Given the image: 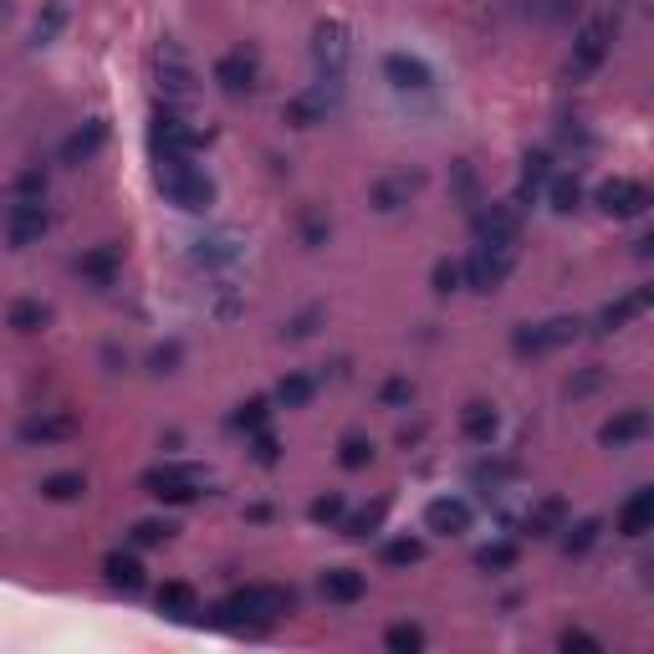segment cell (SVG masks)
Here are the masks:
<instances>
[{
	"instance_id": "cell-1",
	"label": "cell",
	"mask_w": 654,
	"mask_h": 654,
	"mask_svg": "<svg viewBox=\"0 0 654 654\" xmlns=\"http://www.w3.org/2000/svg\"><path fill=\"white\" fill-rule=\"evenodd\" d=\"M292 604H297L292 588L246 583V588H235L231 599H220L215 604V624H225V629H271L276 619L292 614Z\"/></svg>"
},
{
	"instance_id": "cell-2",
	"label": "cell",
	"mask_w": 654,
	"mask_h": 654,
	"mask_svg": "<svg viewBox=\"0 0 654 654\" xmlns=\"http://www.w3.org/2000/svg\"><path fill=\"white\" fill-rule=\"evenodd\" d=\"M153 77H159L164 108H195V98H200V72H195L189 51L180 47L174 36H159V47H153Z\"/></svg>"
},
{
	"instance_id": "cell-3",
	"label": "cell",
	"mask_w": 654,
	"mask_h": 654,
	"mask_svg": "<svg viewBox=\"0 0 654 654\" xmlns=\"http://www.w3.org/2000/svg\"><path fill=\"white\" fill-rule=\"evenodd\" d=\"M159 189H164V200L174 210H185V215H205L210 205H215V180L195 169V159H169L159 164Z\"/></svg>"
},
{
	"instance_id": "cell-4",
	"label": "cell",
	"mask_w": 654,
	"mask_h": 654,
	"mask_svg": "<svg viewBox=\"0 0 654 654\" xmlns=\"http://www.w3.org/2000/svg\"><path fill=\"white\" fill-rule=\"evenodd\" d=\"M138 486L149 491L153 502H169V506H189L200 502L205 491H210V476L200 466H185V460H164V466H153L138 476Z\"/></svg>"
},
{
	"instance_id": "cell-5",
	"label": "cell",
	"mask_w": 654,
	"mask_h": 654,
	"mask_svg": "<svg viewBox=\"0 0 654 654\" xmlns=\"http://www.w3.org/2000/svg\"><path fill=\"white\" fill-rule=\"evenodd\" d=\"M614 36H619V21L614 16L583 21V32L572 36V51H568V83H588L593 72L604 67L608 51H614Z\"/></svg>"
},
{
	"instance_id": "cell-6",
	"label": "cell",
	"mask_w": 654,
	"mask_h": 654,
	"mask_svg": "<svg viewBox=\"0 0 654 654\" xmlns=\"http://www.w3.org/2000/svg\"><path fill=\"white\" fill-rule=\"evenodd\" d=\"M205 138L195 123H189L185 113H174V108H159L153 113V128H149V144H153V159L159 164H169V159H195V153L205 149Z\"/></svg>"
},
{
	"instance_id": "cell-7",
	"label": "cell",
	"mask_w": 654,
	"mask_h": 654,
	"mask_svg": "<svg viewBox=\"0 0 654 654\" xmlns=\"http://www.w3.org/2000/svg\"><path fill=\"white\" fill-rule=\"evenodd\" d=\"M511 267H517V246H511V240H481V246L460 261V282L476 286V292H496V286L511 276Z\"/></svg>"
},
{
	"instance_id": "cell-8",
	"label": "cell",
	"mask_w": 654,
	"mask_h": 654,
	"mask_svg": "<svg viewBox=\"0 0 654 654\" xmlns=\"http://www.w3.org/2000/svg\"><path fill=\"white\" fill-rule=\"evenodd\" d=\"M348 57H353V36H348V26H343V21H322L318 32H312V67H318V83L343 87Z\"/></svg>"
},
{
	"instance_id": "cell-9",
	"label": "cell",
	"mask_w": 654,
	"mask_h": 654,
	"mask_svg": "<svg viewBox=\"0 0 654 654\" xmlns=\"http://www.w3.org/2000/svg\"><path fill=\"white\" fill-rule=\"evenodd\" d=\"M51 231V210L47 200H11L5 205V240L16 246V251H26V246H36L41 235Z\"/></svg>"
},
{
	"instance_id": "cell-10",
	"label": "cell",
	"mask_w": 654,
	"mask_h": 654,
	"mask_svg": "<svg viewBox=\"0 0 654 654\" xmlns=\"http://www.w3.org/2000/svg\"><path fill=\"white\" fill-rule=\"evenodd\" d=\"M578 333H583V322H578V318L527 322V328L511 333V348H517V353H553V348H563V343H572Z\"/></svg>"
},
{
	"instance_id": "cell-11",
	"label": "cell",
	"mask_w": 654,
	"mask_h": 654,
	"mask_svg": "<svg viewBox=\"0 0 654 654\" xmlns=\"http://www.w3.org/2000/svg\"><path fill=\"white\" fill-rule=\"evenodd\" d=\"M215 83H220V92H231V98L256 92V83H261V62H256V51H246V47L225 51V57L215 62Z\"/></svg>"
},
{
	"instance_id": "cell-12",
	"label": "cell",
	"mask_w": 654,
	"mask_h": 654,
	"mask_svg": "<svg viewBox=\"0 0 654 654\" xmlns=\"http://www.w3.org/2000/svg\"><path fill=\"white\" fill-rule=\"evenodd\" d=\"M521 210L527 205L511 195V200H496V205H486V210H476V235L481 240H511L517 246L521 240Z\"/></svg>"
},
{
	"instance_id": "cell-13",
	"label": "cell",
	"mask_w": 654,
	"mask_h": 654,
	"mask_svg": "<svg viewBox=\"0 0 654 654\" xmlns=\"http://www.w3.org/2000/svg\"><path fill=\"white\" fill-rule=\"evenodd\" d=\"M240 235L235 231H215V235H200L195 240V251H189V261L200 271H231V267H240Z\"/></svg>"
},
{
	"instance_id": "cell-14",
	"label": "cell",
	"mask_w": 654,
	"mask_h": 654,
	"mask_svg": "<svg viewBox=\"0 0 654 654\" xmlns=\"http://www.w3.org/2000/svg\"><path fill=\"white\" fill-rule=\"evenodd\" d=\"M599 205L614 220H634L650 210V189L639 185V180H608V185H599Z\"/></svg>"
},
{
	"instance_id": "cell-15",
	"label": "cell",
	"mask_w": 654,
	"mask_h": 654,
	"mask_svg": "<svg viewBox=\"0 0 654 654\" xmlns=\"http://www.w3.org/2000/svg\"><path fill=\"white\" fill-rule=\"evenodd\" d=\"M337 92H343V87H333V83H318V87H307V92H297V98L286 102V123H292V128H318L322 118H328V108L337 102Z\"/></svg>"
},
{
	"instance_id": "cell-16",
	"label": "cell",
	"mask_w": 654,
	"mask_h": 654,
	"mask_svg": "<svg viewBox=\"0 0 654 654\" xmlns=\"http://www.w3.org/2000/svg\"><path fill=\"white\" fill-rule=\"evenodd\" d=\"M83 430L77 424V415H67V409H51V415H32V420L21 424V440L26 445H62V440H72Z\"/></svg>"
},
{
	"instance_id": "cell-17",
	"label": "cell",
	"mask_w": 654,
	"mask_h": 654,
	"mask_svg": "<svg viewBox=\"0 0 654 654\" xmlns=\"http://www.w3.org/2000/svg\"><path fill=\"white\" fill-rule=\"evenodd\" d=\"M77 276H83L87 286H113L118 276H123V246H92V251L77 256Z\"/></svg>"
},
{
	"instance_id": "cell-18",
	"label": "cell",
	"mask_w": 654,
	"mask_h": 654,
	"mask_svg": "<svg viewBox=\"0 0 654 654\" xmlns=\"http://www.w3.org/2000/svg\"><path fill=\"white\" fill-rule=\"evenodd\" d=\"M420 189H424V174H420V169H415V174H409V169H404V174H384V180L373 185V210L394 215V210H404V205L415 200Z\"/></svg>"
},
{
	"instance_id": "cell-19",
	"label": "cell",
	"mask_w": 654,
	"mask_h": 654,
	"mask_svg": "<svg viewBox=\"0 0 654 654\" xmlns=\"http://www.w3.org/2000/svg\"><path fill=\"white\" fill-rule=\"evenodd\" d=\"M424 527L440 538H460V532H470V506L460 496H435L424 506Z\"/></svg>"
},
{
	"instance_id": "cell-20",
	"label": "cell",
	"mask_w": 654,
	"mask_h": 654,
	"mask_svg": "<svg viewBox=\"0 0 654 654\" xmlns=\"http://www.w3.org/2000/svg\"><path fill=\"white\" fill-rule=\"evenodd\" d=\"M384 77L399 87V92H430V83H435L430 67H424L420 57H409V51H388V57H384Z\"/></svg>"
},
{
	"instance_id": "cell-21",
	"label": "cell",
	"mask_w": 654,
	"mask_h": 654,
	"mask_svg": "<svg viewBox=\"0 0 654 654\" xmlns=\"http://www.w3.org/2000/svg\"><path fill=\"white\" fill-rule=\"evenodd\" d=\"M102 144H108V123L102 118H92V123H83L77 134H67V144H62V164H87V159H98Z\"/></svg>"
},
{
	"instance_id": "cell-22",
	"label": "cell",
	"mask_w": 654,
	"mask_h": 654,
	"mask_svg": "<svg viewBox=\"0 0 654 654\" xmlns=\"http://www.w3.org/2000/svg\"><path fill=\"white\" fill-rule=\"evenodd\" d=\"M650 435V409H624V415H614V420L599 430V440H604L608 451H624V445H634V440Z\"/></svg>"
},
{
	"instance_id": "cell-23",
	"label": "cell",
	"mask_w": 654,
	"mask_h": 654,
	"mask_svg": "<svg viewBox=\"0 0 654 654\" xmlns=\"http://www.w3.org/2000/svg\"><path fill=\"white\" fill-rule=\"evenodd\" d=\"M619 532L624 538H644V532H654V486H639L634 496L619 506Z\"/></svg>"
},
{
	"instance_id": "cell-24",
	"label": "cell",
	"mask_w": 654,
	"mask_h": 654,
	"mask_svg": "<svg viewBox=\"0 0 654 654\" xmlns=\"http://www.w3.org/2000/svg\"><path fill=\"white\" fill-rule=\"evenodd\" d=\"M363 593H369V578H363L358 568H328L322 572V599H328V604H358Z\"/></svg>"
},
{
	"instance_id": "cell-25",
	"label": "cell",
	"mask_w": 654,
	"mask_h": 654,
	"mask_svg": "<svg viewBox=\"0 0 654 654\" xmlns=\"http://www.w3.org/2000/svg\"><path fill=\"white\" fill-rule=\"evenodd\" d=\"M102 578H108L113 588H123V593H138V588L149 583V572H144L138 553H123V547L102 557Z\"/></svg>"
},
{
	"instance_id": "cell-26",
	"label": "cell",
	"mask_w": 654,
	"mask_h": 654,
	"mask_svg": "<svg viewBox=\"0 0 654 654\" xmlns=\"http://www.w3.org/2000/svg\"><path fill=\"white\" fill-rule=\"evenodd\" d=\"M650 303H654V292L639 286V292H629V297H619V303H608L604 312H599V328H604V333H619V328H629L639 312H650Z\"/></svg>"
},
{
	"instance_id": "cell-27",
	"label": "cell",
	"mask_w": 654,
	"mask_h": 654,
	"mask_svg": "<svg viewBox=\"0 0 654 654\" xmlns=\"http://www.w3.org/2000/svg\"><path fill=\"white\" fill-rule=\"evenodd\" d=\"M460 430H466L470 445H491L496 430H502V415L491 409V404H466V415H460Z\"/></svg>"
},
{
	"instance_id": "cell-28",
	"label": "cell",
	"mask_w": 654,
	"mask_h": 654,
	"mask_svg": "<svg viewBox=\"0 0 654 654\" xmlns=\"http://www.w3.org/2000/svg\"><path fill=\"white\" fill-rule=\"evenodd\" d=\"M159 614H169V619H195V614H200V593L189 583H164L159 588Z\"/></svg>"
},
{
	"instance_id": "cell-29",
	"label": "cell",
	"mask_w": 654,
	"mask_h": 654,
	"mask_svg": "<svg viewBox=\"0 0 654 654\" xmlns=\"http://www.w3.org/2000/svg\"><path fill=\"white\" fill-rule=\"evenodd\" d=\"M553 180V153L538 149V153H527V169H521V189H517V200H538V189Z\"/></svg>"
},
{
	"instance_id": "cell-30",
	"label": "cell",
	"mask_w": 654,
	"mask_h": 654,
	"mask_svg": "<svg viewBox=\"0 0 654 654\" xmlns=\"http://www.w3.org/2000/svg\"><path fill=\"white\" fill-rule=\"evenodd\" d=\"M312 399H318V379H307V373H286L276 384V404L282 409H307Z\"/></svg>"
},
{
	"instance_id": "cell-31",
	"label": "cell",
	"mask_w": 654,
	"mask_h": 654,
	"mask_svg": "<svg viewBox=\"0 0 654 654\" xmlns=\"http://www.w3.org/2000/svg\"><path fill=\"white\" fill-rule=\"evenodd\" d=\"M62 26H67V0H47V5L36 11L32 41H36V47H47V41H57V36H62Z\"/></svg>"
},
{
	"instance_id": "cell-32",
	"label": "cell",
	"mask_w": 654,
	"mask_h": 654,
	"mask_svg": "<svg viewBox=\"0 0 654 654\" xmlns=\"http://www.w3.org/2000/svg\"><path fill=\"white\" fill-rule=\"evenodd\" d=\"M83 491H87L83 470H57V476H47V481H41V496H47V502H77Z\"/></svg>"
},
{
	"instance_id": "cell-33",
	"label": "cell",
	"mask_w": 654,
	"mask_h": 654,
	"mask_svg": "<svg viewBox=\"0 0 654 654\" xmlns=\"http://www.w3.org/2000/svg\"><path fill=\"white\" fill-rule=\"evenodd\" d=\"M563 517H568V506L557 502V496H547V502L527 517V532H532V538H553V532H563Z\"/></svg>"
},
{
	"instance_id": "cell-34",
	"label": "cell",
	"mask_w": 654,
	"mask_h": 654,
	"mask_svg": "<svg viewBox=\"0 0 654 654\" xmlns=\"http://www.w3.org/2000/svg\"><path fill=\"white\" fill-rule=\"evenodd\" d=\"M5 322H11L16 333H41V328L51 322V307H47V303H11Z\"/></svg>"
},
{
	"instance_id": "cell-35",
	"label": "cell",
	"mask_w": 654,
	"mask_h": 654,
	"mask_svg": "<svg viewBox=\"0 0 654 654\" xmlns=\"http://www.w3.org/2000/svg\"><path fill=\"white\" fill-rule=\"evenodd\" d=\"M568 538H563V553L568 557H583L593 542H599V532H604V521L599 517H583V521H572V527H563Z\"/></svg>"
},
{
	"instance_id": "cell-36",
	"label": "cell",
	"mask_w": 654,
	"mask_h": 654,
	"mask_svg": "<svg viewBox=\"0 0 654 654\" xmlns=\"http://www.w3.org/2000/svg\"><path fill=\"white\" fill-rule=\"evenodd\" d=\"M547 200H553V210L572 215V210H578V200H583V185H578V174H553V180H547Z\"/></svg>"
},
{
	"instance_id": "cell-37",
	"label": "cell",
	"mask_w": 654,
	"mask_h": 654,
	"mask_svg": "<svg viewBox=\"0 0 654 654\" xmlns=\"http://www.w3.org/2000/svg\"><path fill=\"white\" fill-rule=\"evenodd\" d=\"M337 466L343 470H369L373 466V440L369 435H343V445H337Z\"/></svg>"
},
{
	"instance_id": "cell-38",
	"label": "cell",
	"mask_w": 654,
	"mask_h": 654,
	"mask_svg": "<svg viewBox=\"0 0 654 654\" xmlns=\"http://www.w3.org/2000/svg\"><path fill=\"white\" fill-rule=\"evenodd\" d=\"M384 517H388V502H373V506H363V511H353V517L343 521V532L363 542V538H373V532L384 527Z\"/></svg>"
},
{
	"instance_id": "cell-39",
	"label": "cell",
	"mask_w": 654,
	"mask_h": 654,
	"mask_svg": "<svg viewBox=\"0 0 654 654\" xmlns=\"http://www.w3.org/2000/svg\"><path fill=\"white\" fill-rule=\"evenodd\" d=\"M517 542H486L481 553H476V568L481 572H506V568H517Z\"/></svg>"
},
{
	"instance_id": "cell-40",
	"label": "cell",
	"mask_w": 654,
	"mask_h": 654,
	"mask_svg": "<svg viewBox=\"0 0 654 654\" xmlns=\"http://www.w3.org/2000/svg\"><path fill=\"white\" fill-rule=\"evenodd\" d=\"M384 650L388 654H420L424 650V629L420 624H394L384 634Z\"/></svg>"
},
{
	"instance_id": "cell-41",
	"label": "cell",
	"mask_w": 654,
	"mask_h": 654,
	"mask_svg": "<svg viewBox=\"0 0 654 654\" xmlns=\"http://www.w3.org/2000/svg\"><path fill=\"white\" fill-rule=\"evenodd\" d=\"M174 532H180V527H174V521H134V532H128V542H134V547H164L169 538H174Z\"/></svg>"
},
{
	"instance_id": "cell-42",
	"label": "cell",
	"mask_w": 654,
	"mask_h": 654,
	"mask_svg": "<svg viewBox=\"0 0 654 654\" xmlns=\"http://www.w3.org/2000/svg\"><path fill=\"white\" fill-rule=\"evenodd\" d=\"M420 557H424L420 538H399V542H388V547H384V568H415Z\"/></svg>"
},
{
	"instance_id": "cell-43",
	"label": "cell",
	"mask_w": 654,
	"mask_h": 654,
	"mask_svg": "<svg viewBox=\"0 0 654 654\" xmlns=\"http://www.w3.org/2000/svg\"><path fill=\"white\" fill-rule=\"evenodd\" d=\"M267 420H271V399H246L240 409H235V430H267Z\"/></svg>"
},
{
	"instance_id": "cell-44",
	"label": "cell",
	"mask_w": 654,
	"mask_h": 654,
	"mask_svg": "<svg viewBox=\"0 0 654 654\" xmlns=\"http://www.w3.org/2000/svg\"><path fill=\"white\" fill-rule=\"evenodd\" d=\"M307 517L322 521V527H328V521H343V517H348V502H343L337 491H328V496H318V502L307 506Z\"/></svg>"
},
{
	"instance_id": "cell-45",
	"label": "cell",
	"mask_w": 654,
	"mask_h": 654,
	"mask_svg": "<svg viewBox=\"0 0 654 654\" xmlns=\"http://www.w3.org/2000/svg\"><path fill=\"white\" fill-rule=\"evenodd\" d=\"M379 399H384V409H409V404H415V384H409V379H388V384L379 388Z\"/></svg>"
},
{
	"instance_id": "cell-46",
	"label": "cell",
	"mask_w": 654,
	"mask_h": 654,
	"mask_svg": "<svg viewBox=\"0 0 654 654\" xmlns=\"http://www.w3.org/2000/svg\"><path fill=\"white\" fill-rule=\"evenodd\" d=\"M16 195H21V200H41V195H47V169H21V174H16Z\"/></svg>"
},
{
	"instance_id": "cell-47",
	"label": "cell",
	"mask_w": 654,
	"mask_h": 654,
	"mask_svg": "<svg viewBox=\"0 0 654 654\" xmlns=\"http://www.w3.org/2000/svg\"><path fill=\"white\" fill-rule=\"evenodd\" d=\"M430 282H435L440 297H451V292H460V261H435V271H430Z\"/></svg>"
},
{
	"instance_id": "cell-48",
	"label": "cell",
	"mask_w": 654,
	"mask_h": 654,
	"mask_svg": "<svg viewBox=\"0 0 654 654\" xmlns=\"http://www.w3.org/2000/svg\"><path fill=\"white\" fill-rule=\"evenodd\" d=\"M256 460H261V466H276V460H282V445H276L271 430H256Z\"/></svg>"
},
{
	"instance_id": "cell-49",
	"label": "cell",
	"mask_w": 654,
	"mask_h": 654,
	"mask_svg": "<svg viewBox=\"0 0 654 654\" xmlns=\"http://www.w3.org/2000/svg\"><path fill=\"white\" fill-rule=\"evenodd\" d=\"M563 650H588V654H599L604 644L593 634H583V629H563Z\"/></svg>"
},
{
	"instance_id": "cell-50",
	"label": "cell",
	"mask_w": 654,
	"mask_h": 654,
	"mask_svg": "<svg viewBox=\"0 0 654 654\" xmlns=\"http://www.w3.org/2000/svg\"><path fill=\"white\" fill-rule=\"evenodd\" d=\"M174 363H180V343H169V348L153 353V373H174Z\"/></svg>"
},
{
	"instance_id": "cell-51",
	"label": "cell",
	"mask_w": 654,
	"mask_h": 654,
	"mask_svg": "<svg viewBox=\"0 0 654 654\" xmlns=\"http://www.w3.org/2000/svg\"><path fill=\"white\" fill-rule=\"evenodd\" d=\"M318 318H322V307H307L303 318L292 322V337H307V333H312V322H318Z\"/></svg>"
},
{
	"instance_id": "cell-52",
	"label": "cell",
	"mask_w": 654,
	"mask_h": 654,
	"mask_svg": "<svg viewBox=\"0 0 654 654\" xmlns=\"http://www.w3.org/2000/svg\"><path fill=\"white\" fill-rule=\"evenodd\" d=\"M593 384H599V369H593V373H583L578 384H568V394H588V388H593Z\"/></svg>"
},
{
	"instance_id": "cell-53",
	"label": "cell",
	"mask_w": 654,
	"mask_h": 654,
	"mask_svg": "<svg viewBox=\"0 0 654 654\" xmlns=\"http://www.w3.org/2000/svg\"><path fill=\"white\" fill-rule=\"evenodd\" d=\"M572 11V0H553V16H568Z\"/></svg>"
}]
</instances>
